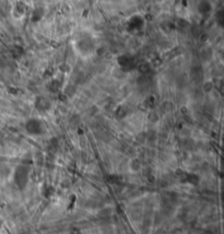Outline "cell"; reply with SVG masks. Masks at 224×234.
<instances>
[{"instance_id":"cell-1","label":"cell","mask_w":224,"mask_h":234,"mask_svg":"<svg viewBox=\"0 0 224 234\" xmlns=\"http://www.w3.org/2000/svg\"><path fill=\"white\" fill-rule=\"evenodd\" d=\"M30 166L27 165H19L14 172V183L19 189H23L29 182Z\"/></svg>"},{"instance_id":"cell-2","label":"cell","mask_w":224,"mask_h":234,"mask_svg":"<svg viewBox=\"0 0 224 234\" xmlns=\"http://www.w3.org/2000/svg\"><path fill=\"white\" fill-rule=\"evenodd\" d=\"M25 129L31 135H41L43 133L44 131V126H43V123H42L39 119L37 118H31L26 121L25 124Z\"/></svg>"},{"instance_id":"cell-3","label":"cell","mask_w":224,"mask_h":234,"mask_svg":"<svg viewBox=\"0 0 224 234\" xmlns=\"http://www.w3.org/2000/svg\"><path fill=\"white\" fill-rule=\"evenodd\" d=\"M77 48L82 55H85V56H89L90 54L93 51L94 49V44L93 42L91 41L90 39H81L78 41L77 43Z\"/></svg>"},{"instance_id":"cell-4","label":"cell","mask_w":224,"mask_h":234,"mask_svg":"<svg viewBox=\"0 0 224 234\" xmlns=\"http://www.w3.org/2000/svg\"><path fill=\"white\" fill-rule=\"evenodd\" d=\"M36 106H37V109H39V111H46V109L49 107V103L46 101V99L41 97V99H39V101H37Z\"/></svg>"},{"instance_id":"cell-5","label":"cell","mask_w":224,"mask_h":234,"mask_svg":"<svg viewBox=\"0 0 224 234\" xmlns=\"http://www.w3.org/2000/svg\"><path fill=\"white\" fill-rule=\"evenodd\" d=\"M186 182L188 183L193 184V185H197L198 182H199V177L195 174H186V177H185Z\"/></svg>"},{"instance_id":"cell-6","label":"cell","mask_w":224,"mask_h":234,"mask_svg":"<svg viewBox=\"0 0 224 234\" xmlns=\"http://www.w3.org/2000/svg\"><path fill=\"white\" fill-rule=\"evenodd\" d=\"M111 217V211L108 209H104L100 212V218L101 219H108Z\"/></svg>"},{"instance_id":"cell-7","label":"cell","mask_w":224,"mask_h":234,"mask_svg":"<svg viewBox=\"0 0 224 234\" xmlns=\"http://www.w3.org/2000/svg\"><path fill=\"white\" fill-rule=\"evenodd\" d=\"M205 234H215V233H214V232H211V231H207Z\"/></svg>"}]
</instances>
